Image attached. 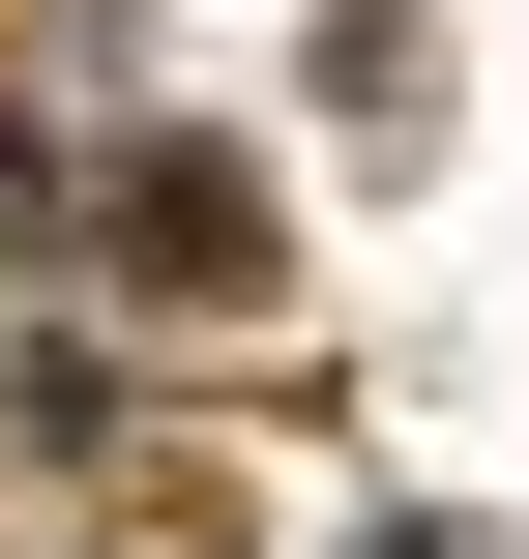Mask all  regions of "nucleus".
<instances>
[{
  "instance_id": "1",
  "label": "nucleus",
  "mask_w": 529,
  "mask_h": 559,
  "mask_svg": "<svg viewBox=\"0 0 529 559\" xmlns=\"http://www.w3.org/2000/svg\"><path fill=\"white\" fill-rule=\"evenodd\" d=\"M118 265H147V295H265V206H236V147H147V177H118Z\"/></svg>"
},
{
  "instance_id": "2",
  "label": "nucleus",
  "mask_w": 529,
  "mask_h": 559,
  "mask_svg": "<svg viewBox=\"0 0 529 559\" xmlns=\"http://www.w3.org/2000/svg\"><path fill=\"white\" fill-rule=\"evenodd\" d=\"M383 559H471V531H383Z\"/></svg>"
}]
</instances>
